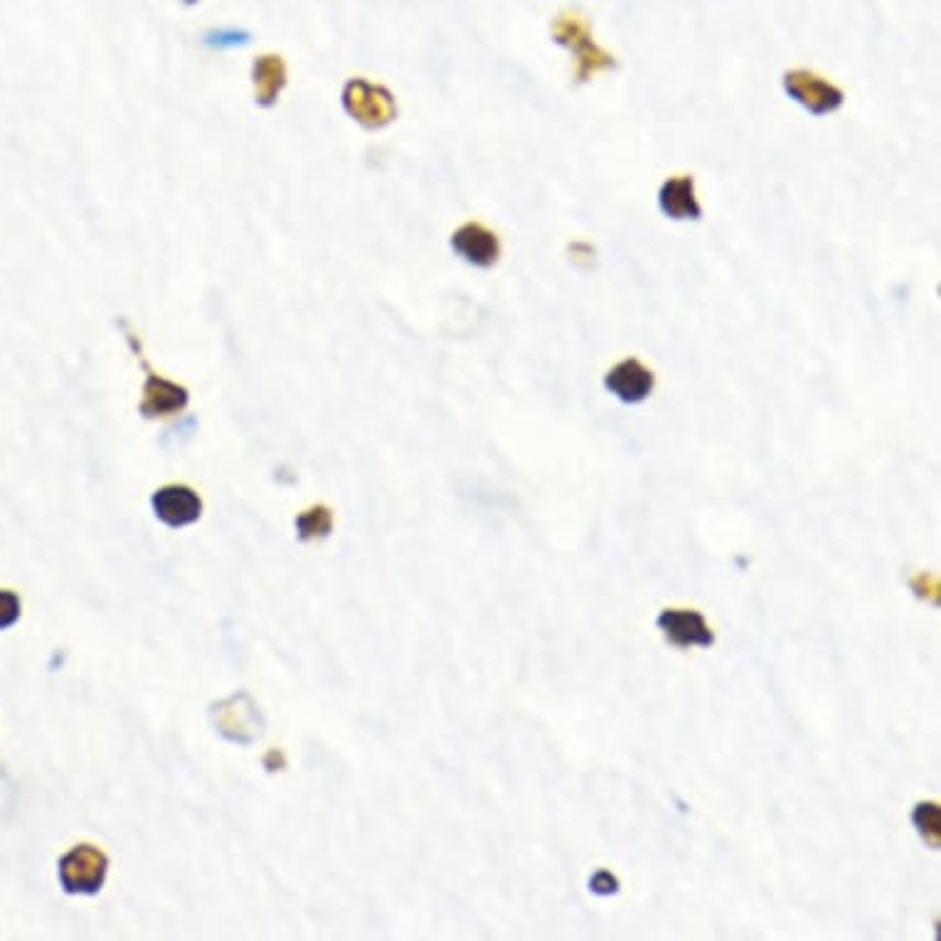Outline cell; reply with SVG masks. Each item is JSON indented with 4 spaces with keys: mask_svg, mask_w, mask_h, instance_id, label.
<instances>
[{
    "mask_svg": "<svg viewBox=\"0 0 941 941\" xmlns=\"http://www.w3.org/2000/svg\"><path fill=\"white\" fill-rule=\"evenodd\" d=\"M107 857L89 845L75 848L59 861V879L71 895H91L104 883Z\"/></svg>",
    "mask_w": 941,
    "mask_h": 941,
    "instance_id": "cell-1",
    "label": "cell"
},
{
    "mask_svg": "<svg viewBox=\"0 0 941 941\" xmlns=\"http://www.w3.org/2000/svg\"><path fill=\"white\" fill-rule=\"evenodd\" d=\"M784 87L789 91V97L799 101L804 109L811 111L816 117L831 114L838 107L843 104V91L833 87L831 81L823 77L813 75L806 69H794L784 77Z\"/></svg>",
    "mask_w": 941,
    "mask_h": 941,
    "instance_id": "cell-2",
    "label": "cell"
},
{
    "mask_svg": "<svg viewBox=\"0 0 941 941\" xmlns=\"http://www.w3.org/2000/svg\"><path fill=\"white\" fill-rule=\"evenodd\" d=\"M656 623L663 631V636L680 649H690V646L708 649L715 643V633L710 631L708 621H705V617L698 611L666 609Z\"/></svg>",
    "mask_w": 941,
    "mask_h": 941,
    "instance_id": "cell-3",
    "label": "cell"
},
{
    "mask_svg": "<svg viewBox=\"0 0 941 941\" xmlns=\"http://www.w3.org/2000/svg\"><path fill=\"white\" fill-rule=\"evenodd\" d=\"M607 390L617 400L627 405H639L646 400L653 390V373L641 361H623L617 367H611L607 375Z\"/></svg>",
    "mask_w": 941,
    "mask_h": 941,
    "instance_id": "cell-4",
    "label": "cell"
},
{
    "mask_svg": "<svg viewBox=\"0 0 941 941\" xmlns=\"http://www.w3.org/2000/svg\"><path fill=\"white\" fill-rule=\"evenodd\" d=\"M156 516L170 528L188 525L200 518V498L186 486H168L153 496Z\"/></svg>",
    "mask_w": 941,
    "mask_h": 941,
    "instance_id": "cell-5",
    "label": "cell"
},
{
    "mask_svg": "<svg viewBox=\"0 0 941 941\" xmlns=\"http://www.w3.org/2000/svg\"><path fill=\"white\" fill-rule=\"evenodd\" d=\"M452 244L468 264H476V267H490V264L498 262L500 244L496 234L480 228V224H464V228L454 234Z\"/></svg>",
    "mask_w": 941,
    "mask_h": 941,
    "instance_id": "cell-6",
    "label": "cell"
},
{
    "mask_svg": "<svg viewBox=\"0 0 941 941\" xmlns=\"http://www.w3.org/2000/svg\"><path fill=\"white\" fill-rule=\"evenodd\" d=\"M661 210L673 220H698L702 210L700 202L695 198V182L693 178H673L666 186L661 188Z\"/></svg>",
    "mask_w": 941,
    "mask_h": 941,
    "instance_id": "cell-7",
    "label": "cell"
},
{
    "mask_svg": "<svg viewBox=\"0 0 941 941\" xmlns=\"http://www.w3.org/2000/svg\"><path fill=\"white\" fill-rule=\"evenodd\" d=\"M254 81H257L259 95L264 97V101H272L276 95H279V89L284 85V65L279 57H262L257 65H254Z\"/></svg>",
    "mask_w": 941,
    "mask_h": 941,
    "instance_id": "cell-8",
    "label": "cell"
},
{
    "mask_svg": "<svg viewBox=\"0 0 941 941\" xmlns=\"http://www.w3.org/2000/svg\"><path fill=\"white\" fill-rule=\"evenodd\" d=\"M915 826L919 828V833H922L927 841H934V845H939V806L937 804H919L915 808Z\"/></svg>",
    "mask_w": 941,
    "mask_h": 941,
    "instance_id": "cell-9",
    "label": "cell"
},
{
    "mask_svg": "<svg viewBox=\"0 0 941 941\" xmlns=\"http://www.w3.org/2000/svg\"><path fill=\"white\" fill-rule=\"evenodd\" d=\"M20 619V599L13 591H0V631L10 629Z\"/></svg>",
    "mask_w": 941,
    "mask_h": 941,
    "instance_id": "cell-10",
    "label": "cell"
},
{
    "mask_svg": "<svg viewBox=\"0 0 941 941\" xmlns=\"http://www.w3.org/2000/svg\"><path fill=\"white\" fill-rule=\"evenodd\" d=\"M250 40V33H242V30H218V33L208 35V45L214 47H237L244 45Z\"/></svg>",
    "mask_w": 941,
    "mask_h": 941,
    "instance_id": "cell-11",
    "label": "cell"
},
{
    "mask_svg": "<svg viewBox=\"0 0 941 941\" xmlns=\"http://www.w3.org/2000/svg\"><path fill=\"white\" fill-rule=\"evenodd\" d=\"M591 889H595L597 895H611L619 889V883H617V877H611L609 873L601 871L591 877Z\"/></svg>",
    "mask_w": 941,
    "mask_h": 941,
    "instance_id": "cell-12",
    "label": "cell"
},
{
    "mask_svg": "<svg viewBox=\"0 0 941 941\" xmlns=\"http://www.w3.org/2000/svg\"><path fill=\"white\" fill-rule=\"evenodd\" d=\"M182 3H186V5H196V3H200V0H182Z\"/></svg>",
    "mask_w": 941,
    "mask_h": 941,
    "instance_id": "cell-13",
    "label": "cell"
}]
</instances>
